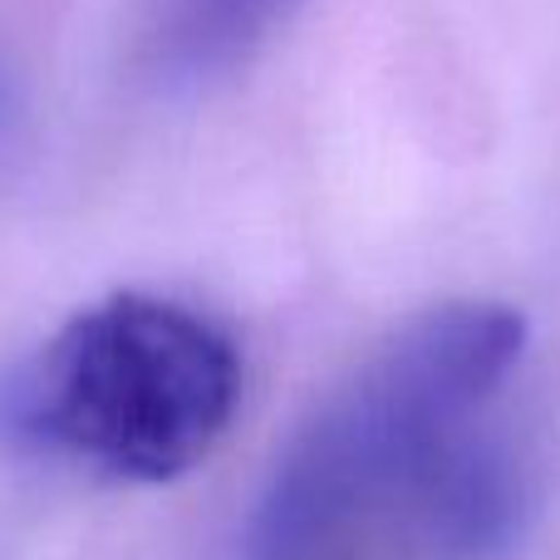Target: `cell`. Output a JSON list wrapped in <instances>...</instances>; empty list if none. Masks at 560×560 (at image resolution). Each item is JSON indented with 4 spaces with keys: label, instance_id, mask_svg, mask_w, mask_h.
<instances>
[{
    "label": "cell",
    "instance_id": "obj_1",
    "mask_svg": "<svg viewBox=\"0 0 560 560\" xmlns=\"http://www.w3.org/2000/svg\"><path fill=\"white\" fill-rule=\"evenodd\" d=\"M526 335L506 300H443L398 325L280 447L246 516L242 560H335L492 423Z\"/></svg>",
    "mask_w": 560,
    "mask_h": 560
},
{
    "label": "cell",
    "instance_id": "obj_2",
    "mask_svg": "<svg viewBox=\"0 0 560 560\" xmlns=\"http://www.w3.org/2000/svg\"><path fill=\"white\" fill-rule=\"evenodd\" d=\"M242 404V354L202 310L114 290L0 374V447L98 482H177Z\"/></svg>",
    "mask_w": 560,
    "mask_h": 560
},
{
    "label": "cell",
    "instance_id": "obj_3",
    "mask_svg": "<svg viewBox=\"0 0 560 560\" xmlns=\"http://www.w3.org/2000/svg\"><path fill=\"white\" fill-rule=\"evenodd\" d=\"M290 0H143V65L167 89H212L246 69Z\"/></svg>",
    "mask_w": 560,
    "mask_h": 560
}]
</instances>
